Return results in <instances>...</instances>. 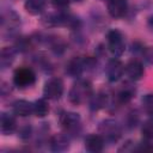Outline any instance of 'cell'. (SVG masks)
<instances>
[{"label":"cell","instance_id":"obj_21","mask_svg":"<svg viewBox=\"0 0 153 153\" xmlns=\"http://www.w3.org/2000/svg\"><path fill=\"white\" fill-rule=\"evenodd\" d=\"M142 103L147 114L153 116V94H146L142 99Z\"/></svg>","mask_w":153,"mask_h":153},{"label":"cell","instance_id":"obj_20","mask_svg":"<svg viewBox=\"0 0 153 153\" xmlns=\"http://www.w3.org/2000/svg\"><path fill=\"white\" fill-rule=\"evenodd\" d=\"M141 133H142L143 137H146L147 140L153 139V120H147L142 124Z\"/></svg>","mask_w":153,"mask_h":153},{"label":"cell","instance_id":"obj_11","mask_svg":"<svg viewBox=\"0 0 153 153\" xmlns=\"http://www.w3.org/2000/svg\"><path fill=\"white\" fill-rule=\"evenodd\" d=\"M13 112L17 116L26 117L33 112V103L25 99H18L13 103Z\"/></svg>","mask_w":153,"mask_h":153},{"label":"cell","instance_id":"obj_17","mask_svg":"<svg viewBox=\"0 0 153 153\" xmlns=\"http://www.w3.org/2000/svg\"><path fill=\"white\" fill-rule=\"evenodd\" d=\"M49 112V105L45 99H38L33 103V114L37 117H44Z\"/></svg>","mask_w":153,"mask_h":153},{"label":"cell","instance_id":"obj_5","mask_svg":"<svg viewBox=\"0 0 153 153\" xmlns=\"http://www.w3.org/2000/svg\"><path fill=\"white\" fill-rule=\"evenodd\" d=\"M124 68L126 67L123 66V63L120 60H117V59L110 60L108 62L106 67H105V74H106L108 80L109 81H112V82L120 80L121 76L124 73Z\"/></svg>","mask_w":153,"mask_h":153},{"label":"cell","instance_id":"obj_3","mask_svg":"<svg viewBox=\"0 0 153 153\" xmlns=\"http://www.w3.org/2000/svg\"><path fill=\"white\" fill-rule=\"evenodd\" d=\"M36 81L35 72L29 67H20L14 71L13 73V82L16 86L24 88L31 86Z\"/></svg>","mask_w":153,"mask_h":153},{"label":"cell","instance_id":"obj_16","mask_svg":"<svg viewBox=\"0 0 153 153\" xmlns=\"http://www.w3.org/2000/svg\"><path fill=\"white\" fill-rule=\"evenodd\" d=\"M134 96H135V87H133V86H130V85H126V86H123L122 90L118 92L117 99H118L120 103L126 104V103L130 102Z\"/></svg>","mask_w":153,"mask_h":153},{"label":"cell","instance_id":"obj_12","mask_svg":"<svg viewBox=\"0 0 153 153\" xmlns=\"http://www.w3.org/2000/svg\"><path fill=\"white\" fill-rule=\"evenodd\" d=\"M69 147V140L63 134H55L50 139V148L55 152H63Z\"/></svg>","mask_w":153,"mask_h":153},{"label":"cell","instance_id":"obj_19","mask_svg":"<svg viewBox=\"0 0 153 153\" xmlns=\"http://www.w3.org/2000/svg\"><path fill=\"white\" fill-rule=\"evenodd\" d=\"M13 59H14L13 50L11 48H4L2 51H1V59H0L1 60V65L4 67H6V66H8V65L12 63Z\"/></svg>","mask_w":153,"mask_h":153},{"label":"cell","instance_id":"obj_7","mask_svg":"<svg viewBox=\"0 0 153 153\" xmlns=\"http://www.w3.org/2000/svg\"><path fill=\"white\" fill-rule=\"evenodd\" d=\"M128 10L127 0H108V12L112 18H122Z\"/></svg>","mask_w":153,"mask_h":153},{"label":"cell","instance_id":"obj_6","mask_svg":"<svg viewBox=\"0 0 153 153\" xmlns=\"http://www.w3.org/2000/svg\"><path fill=\"white\" fill-rule=\"evenodd\" d=\"M60 124L67 131H75L80 127V116L75 112H63L60 116Z\"/></svg>","mask_w":153,"mask_h":153},{"label":"cell","instance_id":"obj_22","mask_svg":"<svg viewBox=\"0 0 153 153\" xmlns=\"http://www.w3.org/2000/svg\"><path fill=\"white\" fill-rule=\"evenodd\" d=\"M142 55L148 65H153V47H146L142 49Z\"/></svg>","mask_w":153,"mask_h":153},{"label":"cell","instance_id":"obj_24","mask_svg":"<svg viewBox=\"0 0 153 153\" xmlns=\"http://www.w3.org/2000/svg\"><path fill=\"white\" fill-rule=\"evenodd\" d=\"M149 143L148 142H145V143H142L141 145V147L139 148V149H143V151H152L153 149V146H148Z\"/></svg>","mask_w":153,"mask_h":153},{"label":"cell","instance_id":"obj_23","mask_svg":"<svg viewBox=\"0 0 153 153\" xmlns=\"http://www.w3.org/2000/svg\"><path fill=\"white\" fill-rule=\"evenodd\" d=\"M69 1L71 0H51L53 5L55 7H57V8H65V7H67L69 5Z\"/></svg>","mask_w":153,"mask_h":153},{"label":"cell","instance_id":"obj_18","mask_svg":"<svg viewBox=\"0 0 153 153\" xmlns=\"http://www.w3.org/2000/svg\"><path fill=\"white\" fill-rule=\"evenodd\" d=\"M108 103V96L104 93H97L91 98V108L92 110H99L104 106H106Z\"/></svg>","mask_w":153,"mask_h":153},{"label":"cell","instance_id":"obj_25","mask_svg":"<svg viewBox=\"0 0 153 153\" xmlns=\"http://www.w3.org/2000/svg\"><path fill=\"white\" fill-rule=\"evenodd\" d=\"M149 26H151V29L153 30V18L149 19Z\"/></svg>","mask_w":153,"mask_h":153},{"label":"cell","instance_id":"obj_2","mask_svg":"<svg viewBox=\"0 0 153 153\" xmlns=\"http://www.w3.org/2000/svg\"><path fill=\"white\" fill-rule=\"evenodd\" d=\"M106 41H108V48L114 56H120L124 53L126 43L121 31L110 30L106 35Z\"/></svg>","mask_w":153,"mask_h":153},{"label":"cell","instance_id":"obj_10","mask_svg":"<svg viewBox=\"0 0 153 153\" xmlns=\"http://www.w3.org/2000/svg\"><path fill=\"white\" fill-rule=\"evenodd\" d=\"M91 59H86V60H81V59H73L72 61H69V63L67 65V73L72 76H79L82 71L85 69V67L91 63Z\"/></svg>","mask_w":153,"mask_h":153},{"label":"cell","instance_id":"obj_15","mask_svg":"<svg viewBox=\"0 0 153 153\" xmlns=\"http://www.w3.org/2000/svg\"><path fill=\"white\" fill-rule=\"evenodd\" d=\"M102 131L105 134L106 137H109L110 140H116L120 136V129L117 127V124L112 121H106L102 124L100 127Z\"/></svg>","mask_w":153,"mask_h":153},{"label":"cell","instance_id":"obj_9","mask_svg":"<svg viewBox=\"0 0 153 153\" xmlns=\"http://www.w3.org/2000/svg\"><path fill=\"white\" fill-rule=\"evenodd\" d=\"M85 147L88 152L98 153L104 148V139L98 134H90L85 139Z\"/></svg>","mask_w":153,"mask_h":153},{"label":"cell","instance_id":"obj_13","mask_svg":"<svg viewBox=\"0 0 153 153\" xmlns=\"http://www.w3.org/2000/svg\"><path fill=\"white\" fill-rule=\"evenodd\" d=\"M17 128V122L14 120L13 116L7 115V114H2L1 118H0V129L2 131V134L8 135L12 134Z\"/></svg>","mask_w":153,"mask_h":153},{"label":"cell","instance_id":"obj_14","mask_svg":"<svg viewBox=\"0 0 153 153\" xmlns=\"http://www.w3.org/2000/svg\"><path fill=\"white\" fill-rule=\"evenodd\" d=\"M45 5H47V0H26L24 7L27 13L32 16H38L44 11Z\"/></svg>","mask_w":153,"mask_h":153},{"label":"cell","instance_id":"obj_4","mask_svg":"<svg viewBox=\"0 0 153 153\" xmlns=\"http://www.w3.org/2000/svg\"><path fill=\"white\" fill-rule=\"evenodd\" d=\"M63 93V82L59 78H53L48 80L43 88V94L48 99H59Z\"/></svg>","mask_w":153,"mask_h":153},{"label":"cell","instance_id":"obj_1","mask_svg":"<svg viewBox=\"0 0 153 153\" xmlns=\"http://www.w3.org/2000/svg\"><path fill=\"white\" fill-rule=\"evenodd\" d=\"M92 94L91 84L86 80H79L69 91V99L73 104H81Z\"/></svg>","mask_w":153,"mask_h":153},{"label":"cell","instance_id":"obj_8","mask_svg":"<svg viewBox=\"0 0 153 153\" xmlns=\"http://www.w3.org/2000/svg\"><path fill=\"white\" fill-rule=\"evenodd\" d=\"M124 71H126V74L128 75V78H129L130 80H134V81L140 80V79L143 76V73H145V72H143V66H142V63H141L139 60H136V59L130 60V61L126 65Z\"/></svg>","mask_w":153,"mask_h":153}]
</instances>
